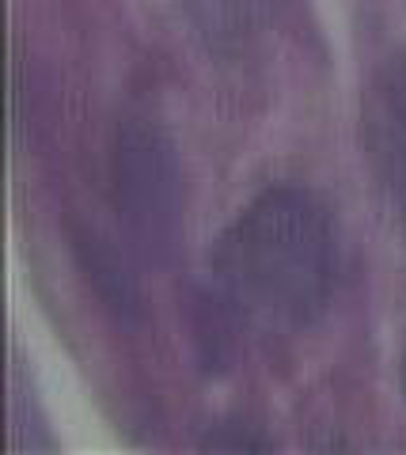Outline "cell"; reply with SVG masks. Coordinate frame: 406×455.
Masks as SVG:
<instances>
[{
	"label": "cell",
	"mask_w": 406,
	"mask_h": 455,
	"mask_svg": "<svg viewBox=\"0 0 406 455\" xmlns=\"http://www.w3.org/2000/svg\"><path fill=\"white\" fill-rule=\"evenodd\" d=\"M334 281L338 235L330 209L304 187H270L224 228L205 307L228 341L274 346L323 315Z\"/></svg>",
	"instance_id": "obj_1"
},
{
	"label": "cell",
	"mask_w": 406,
	"mask_h": 455,
	"mask_svg": "<svg viewBox=\"0 0 406 455\" xmlns=\"http://www.w3.org/2000/svg\"><path fill=\"white\" fill-rule=\"evenodd\" d=\"M110 202L130 247L167 262L183 239V167L175 140L148 114H125L110 145Z\"/></svg>",
	"instance_id": "obj_2"
},
{
	"label": "cell",
	"mask_w": 406,
	"mask_h": 455,
	"mask_svg": "<svg viewBox=\"0 0 406 455\" xmlns=\"http://www.w3.org/2000/svg\"><path fill=\"white\" fill-rule=\"evenodd\" d=\"M365 160L406 239V50L376 68L365 92Z\"/></svg>",
	"instance_id": "obj_3"
},
{
	"label": "cell",
	"mask_w": 406,
	"mask_h": 455,
	"mask_svg": "<svg viewBox=\"0 0 406 455\" xmlns=\"http://www.w3.org/2000/svg\"><path fill=\"white\" fill-rule=\"evenodd\" d=\"M402 387H406V357H402Z\"/></svg>",
	"instance_id": "obj_4"
}]
</instances>
